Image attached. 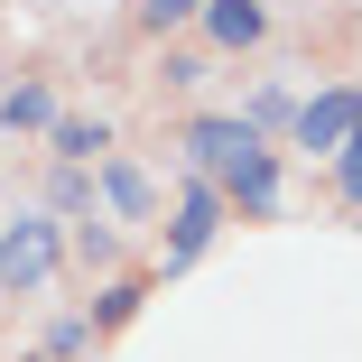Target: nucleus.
Wrapping results in <instances>:
<instances>
[{"label": "nucleus", "mask_w": 362, "mask_h": 362, "mask_svg": "<svg viewBox=\"0 0 362 362\" xmlns=\"http://www.w3.org/2000/svg\"><path fill=\"white\" fill-rule=\"evenodd\" d=\"M0 121H10V130H56V93L47 84H10V93H0Z\"/></svg>", "instance_id": "obj_9"}, {"label": "nucleus", "mask_w": 362, "mask_h": 362, "mask_svg": "<svg viewBox=\"0 0 362 362\" xmlns=\"http://www.w3.org/2000/svg\"><path fill=\"white\" fill-rule=\"evenodd\" d=\"M112 251H121L112 223H75V260H112Z\"/></svg>", "instance_id": "obj_11"}, {"label": "nucleus", "mask_w": 362, "mask_h": 362, "mask_svg": "<svg viewBox=\"0 0 362 362\" xmlns=\"http://www.w3.org/2000/svg\"><path fill=\"white\" fill-rule=\"evenodd\" d=\"M223 204H242V214H269L279 204V158L260 149V158H242L233 177H223Z\"/></svg>", "instance_id": "obj_7"}, {"label": "nucleus", "mask_w": 362, "mask_h": 362, "mask_svg": "<svg viewBox=\"0 0 362 362\" xmlns=\"http://www.w3.org/2000/svg\"><path fill=\"white\" fill-rule=\"evenodd\" d=\"M47 139H56V158H65V168H103V149H112V130H103V121H56Z\"/></svg>", "instance_id": "obj_8"}, {"label": "nucleus", "mask_w": 362, "mask_h": 362, "mask_svg": "<svg viewBox=\"0 0 362 362\" xmlns=\"http://www.w3.org/2000/svg\"><path fill=\"white\" fill-rule=\"evenodd\" d=\"M214 233H223V186H214V177H195L186 195H177V233H168V269H186Z\"/></svg>", "instance_id": "obj_3"}, {"label": "nucleus", "mask_w": 362, "mask_h": 362, "mask_svg": "<svg viewBox=\"0 0 362 362\" xmlns=\"http://www.w3.org/2000/svg\"><path fill=\"white\" fill-rule=\"evenodd\" d=\"M353 130H362V93H353V84L298 103V149H334V158H344V139H353Z\"/></svg>", "instance_id": "obj_4"}, {"label": "nucleus", "mask_w": 362, "mask_h": 362, "mask_svg": "<svg viewBox=\"0 0 362 362\" xmlns=\"http://www.w3.org/2000/svg\"><path fill=\"white\" fill-rule=\"evenodd\" d=\"M84 344H93V325H84V316H65V325H56V334H47V353H56V362H75V353H84Z\"/></svg>", "instance_id": "obj_13"}, {"label": "nucleus", "mask_w": 362, "mask_h": 362, "mask_svg": "<svg viewBox=\"0 0 362 362\" xmlns=\"http://www.w3.org/2000/svg\"><path fill=\"white\" fill-rule=\"evenodd\" d=\"M84 195H93L84 168H56V214H84Z\"/></svg>", "instance_id": "obj_14"}, {"label": "nucleus", "mask_w": 362, "mask_h": 362, "mask_svg": "<svg viewBox=\"0 0 362 362\" xmlns=\"http://www.w3.org/2000/svg\"><path fill=\"white\" fill-rule=\"evenodd\" d=\"M204 37L214 47H260L269 37V10H260V0H204Z\"/></svg>", "instance_id": "obj_5"}, {"label": "nucleus", "mask_w": 362, "mask_h": 362, "mask_svg": "<svg viewBox=\"0 0 362 362\" xmlns=\"http://www.w3.org/2000/svg\"><path fill=\"white\" fill-rule=\"evenodd\" d=\"M260 149H269V139L251 130V112H242V121H233V112H204V121L186 130V158H195V177H214V186H223L242 158H260Z\"/></svg>", "instance_id": "obj_2"}, {"label": "nucleus", "mask_w": 362, "mask_h": 362, "mask_svg": "<svg viewBox=\"0 0 362 362\" xmlns=\"http://www.w3.org/2000/svg\"><path fill=\"white\" fill-rule=\"evenodd\" d=\"M334 177H344V195H362V130L344 139V158H334Z\"/></svg>", "instance_id": "obj_15"}, {"label": "nucleus", "mask_w": 362, "mask_h": 362, "mask_svg": "<svg viewBox=\"0 0 362 362\" xmlns=\"http://www.w3.org/2000/svg\"><path fill=\"white\" fill-rule=\"evenodd\" d=\"M139 298H149L139 279H112L103 298H93V325H130V316H139Z\"/></svg>", "instance_id": "obj_10"}, {"label": "nucleus", "mask_w": 362, "mask_h": 362, "mask_svg": "<svg viewBox=\"0 0 362 362\" xmlns=\"http://www.w3.org/2000/svg\"><path fill=\"white\" fill-rule=\"evenodd\" d=\"M139 19H149V28H177V19H204V0H139Z\"/></svg>", "instance_id": "obj_12"}, {"label": "nucleus", "mask_w": 362, "mask_h": 362, "mask_svg": "<svg viewBox=\"0 0 362 362\" xmlns=\"http://www.w3.org/2000/svg\"><path fill=\"white\" fill-rule=\"evenodd\" d=\"M56 260H65L56 214H19V223H0V288H47Z\"/></svg>", "instance_id": "obj_1"}, {"label": "nucleus", "mask_w": 362, "mask_h": 362, "mask_svg": "<svg viewBox=\"0 0 362 362\" xmlns=\"http://www.w3.org/2000/svg\"><path fill=\"white\" fill-rule=\"evenodd\" d=\"M103 195H112V214H121V223H149V214H158V186L139 177L130 158H103Z\"/></svg>", "instance_id": "obj_6"}]
</instances>
